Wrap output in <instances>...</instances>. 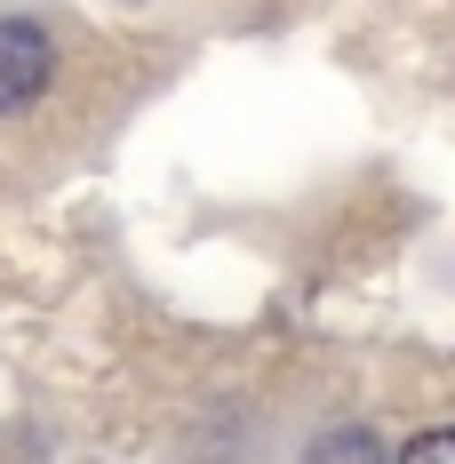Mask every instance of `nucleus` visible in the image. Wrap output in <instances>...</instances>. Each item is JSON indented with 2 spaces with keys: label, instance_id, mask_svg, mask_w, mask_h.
<instances>
[{
  "label": "nucleus",
  "instance_id": "nucleus-1",
  "mask_svg": "<svg viewBox=\"0 0 455 464\" xmlns=\"http://www.w3.org/2000/svg\"><path fill=\"white\" fill-rule=\"evenodd\" d=\"M48 81H56V41L33 16H0V112L41 104Z\"/></svg>",
  "mask_w": 455,
  "mask_h": 464
},
{
  "label": "nucleus",
  "instance_id": "nucleus-2",
  "mask_svg": "<svg viewBox=\"0 0 455 464\" xmlns=\"http://www.w3.org/2000/svg\"><path fill=\"white\" fill-rule=\"evenodd\" d=\"M304 464H392V457H384V440L367 424H336V432H319L304 449Z\"/></svg>",
  "mask_w": 455,
  "mask_h": 464
},
{
  "label": "nucleus",
  "instance_id": "nucleus-3",
  "mask_svg": "<svg viewBox=\"0 0 455 464\" xmlns=\"http://www.w3.org/2000/svg\"><path fill=\"white\" fill-rule=\"evenodd\" d=\"M400 464H455V432H440V424H431V432H415L408 449H400Z\"/></svg>",
  "mask_w": 455,
  "mask_h": 464
}]
</instances>
